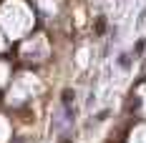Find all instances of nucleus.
I'll list each match as a JSON object with an SVG mask.
<instances>
[{
  "mask_svg": "<svg viewBox=\"0 0 146 143\" xmlns=\"http://www.w3.org/2000/svg\"><path fill=\"white\" fill-rule=\"evenodd\" d=\"M71 98H73V93H71V90H63V103H66V108L71 105Z\"/></svg>",
  "mask_w": 146,
  "mask_h": 143,
  "instance_id": "obj_1",
  "label": "nucleus"
},
{
  "mask_svg": "<svg viewBox=\"0 0 146 143\" xmlns=\"http://www.w3.org/2000/svg\"><path fill=\"white\" fill-rule=\"evenodd\" d=\"M118 63H121V68H129V63H131V60H129V55H121Z\"/></svg>",
  "mask_w": 146,
  "mask_h": 143,
  "instance_id": "obj_2",
  "label": "nucleus"
}]
</instances>
